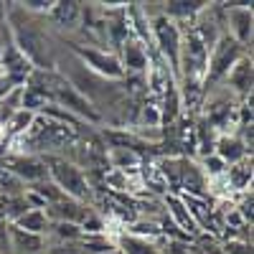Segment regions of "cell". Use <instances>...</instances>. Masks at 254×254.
Returning <instances> with one entry per match:
<instances>
[{"label": "cell", "mask_w": 254, "mask_h": 254, "mask_svg": "<svg viewBox=\"0 0 254 254\" xmlns=\"http://www.w3.org/2000/svg\"><path fill=\"white\" fill-rule=\"evenodd\" d=\"M44 163H46V171H49V181L61 190L64 196H69L74 201H81L87 203L89 196H92V186L87 181V176L81 173V168L71 160H66L64 155H44Z\"/></svg>", "instance_id": "obj_1"}, {"label": "cell", "mask_w": 254, "mask_h": 254, "mask_svg": "<svg viewBox=\"0 0 254 254\" xmlns=\"http://www.w3.org/2000/svg\"><path fill=\"white\" fill-rule=\"evenodd\" d=\"M226 173H229V183H231V188H247L249 186V181H252V165H247V163H237V165H231V168H226Z\"/></svg>", "instance_id": "obj_17"}, {"label": "cell", "mask_w": 254, "mask_h": 254, "mask_svg": "<svg viewBox=\"0 0 254 254\" xmlns=\"http://www.w3.org/2000/svg\"><path fill=\"white\" fill-rule=\"evenodd\" d=\"M33 120H36V115L33 112H26V110H15L13 115H10V120H8V137H13V135H23L28 127L33 125Z\"/></svg>", "instance_id": "obj_16"}, {"label": "cell", "mask_w": 254, "mask_h": 254, "mask_svg": "<svg viewBox=\"0 0 254 254\" xmlns=\"http://www.w3.org/2000/svg\"><path fill=\"white\" fill-rule=\"evenodd\" d=\"M0 254H13L10 252V224L0 221Z\"/></svg>", "instance_id": "obj_20"}, {"label": "cell", "mask_w": 254, "mask_h": 254, "mask_svg": "<svg viewBox=\"0 0 254 254\" xmlns=\"http://www.w3.org/2000/svg\"><path fill=\"white\" fill-rule=\"evenodd\" d=\"M206 8V3H196V0H171V3H165L163 8V15L165 18H196L201 10Z\"/></svg>", "instance_id": "obj_15"}, {"label": "cell", "mask_w": 254, "mask_h": 254, "mask_svg": "<svg viewBox=\"0 0 254 254\" xmlns=\"http://www.w3.org/2000/svg\"><path fill=\"white\" fill-rule=\"evenodd\" d=\"M249 153V147L244 142V137L239 135H221L216 137V145H214V155L229 168V165H237V163H244Z\"/></svg>", "instance_id": "obj_8"}, {"label": "cell", "mask_w": 254, "mask_h": 254, "mask_svg": "<svg viewBox=\"0 0 254 254\" xmlns=\"http://www.w3.org/2000/svg\"><path fill=\"white\" fill-rule=\"evenodd\" d=\"M89 211H92V208H89L87 203H81V201H74V198H69V196H64V198L49 203V206L44 208V214H46L49 221H66V224H76V226H81V221L87 219Z\"/></svg>", "instance_id": "obj_7"}, {"label": "cell", "mask_w": 254, "mask_h": 254, "mask_svg": "<svg viewBox=\"0 0 254 254\" xmlns=\"http://www.w3.org/2000/svg\"><path fill=\"white\" fill-rule=\"evenodd\" d=\"M104 254H122V252H120V249L115 247V249H110V252H104Z\"/></svg>", "instance_id": "obj_22"}, {"label": "cell", "mask_w": 254, "mask_h": 254, "mask_svg": "<svg viewBox=\"0 0 254 254\" xmlns=\"http://www.w3.org/2000/svg\"><path fill=\"white\" fill-rule=\"evenodd\" d=\"M44 249H46V237L15 229L10 224V252L13 254H36V252H44Z\"/></svg>", "instance_id": "obj_11"}, {"label": "cell", "mask_w": 254, "mask_h": 254, "mask_svg": "<svg viewBox=\"0 0 254 254\" xmlns=\"http://www.w3.org/2000/svg\"><path fill=\"white\" fill-rule=\"evenodd\" d=\"M3 171L13 173L18 181H23L26 186L41 183V181H49V171H46V163L41 155H8L3 158Z\"/></svg>", "instance_id": "obj_5"}, {"label": "cell", "mask_w": 254, "mask_h": 254, "mask_svg": "<svg viewBox=\"0 0 254 254\" xmlns=\"http://www.w3.org/2000/svg\"><path fill=\"white\" fill-rule=\"evenodd\" d=\"M226 171V165L216 158V155H206L203 158V173H208V176H221Z\"/></svg>", "instance_id": "obj_19"}, {"label": "cell", "mask_w": 254, "mask_h": 254, "mask_svg": "<svg viewBox=\"0 0 254 254\" xmlns=\"http://www.w3.org/2000/svg\"><path fill=\"white\" fill-rule=\"evenodd\" d=\"M49 219L44 214V208H28L26 214H20L13 226L15 229H23V231H31V234H38V237H46V231H49Z\"/></svg>", "instance_id": "obj_12"}, {"label": "cell", "mask_w": 254, "mask_h": 254, "mask_svg": "<svg viewBox=\"0 0 254 254\" xmlns=\"http://www.w3.org/2000/svg\"><path fill=\"white\" fill-rule=\"evenodd\" d=\"M76 59L87 66L92 74H97L99 79H122L125 71L120 66V61L115 54H107V51H102V49H84V46H71Z\"/></svg>", "instance_id": "obj_4"}, {"label": "cell", "mask_w": 254, "mask_h": 254, "mask_svg": "<svg viewBox=\"0 0 254 254\" xmlns=\"http://www.w3.org/2000/svg\"><path fill=\"white\" fill-rule=\"evenodd\" d=\"M226 15V26H229V36L237 41L239 46H249L252 44V31H254V15H252V3H226L224 8Z\"/></svg>", "instance_id": "obj_6"}, {"label": "cell", "mask_w": 254, "mask_h": 254, "mask_svg": "<svg viewBox=\"0 0 254 254\" xmlns=\"http://www.w3.org/2000/svg\"><path fill=\"white\" fill-rule=\"evenodd\" d=\"M226 89L237 92L239 97H249L252 94V81H254V69H252V59L244 56L242 61H237V66L226 74Z\"/></svg>", "instance_id": "obj_9"}, {"label": "cell", "mask_w": 254, "mask_h": 254, "mask_svg": "<svg viewBox=\"0 0 254 254\" xmlns=\"http://www.w3.org/2000/svg\"><path fill=\"white\" fill-rule=\"evenodd\" d=\"M81 10L84 8L79 3H54L46 15L61 28H74L79 23V18H81Z\"/></svg>", "instance_id": "obj_14"}, {"label": "cell", "mask_w": 254, "mask_h": 254, "mask_svg": "<svg viewBox=\"0 0 254 254\" xmlns=\"http://www.w3.org/2000/svg\"><path fill=\"white\" fill-rule=\"evenodd\" d=\"M153 36H155V44L163 54V59L168 61L176 74H178V61H181V41H183V33L181 28L176 26V20L165 18L163 13L158 18H153Z\"/></svg>", "instance_id": "obj_3"}, {"label": "cell", "mask_w": 254, "mask_h": 254, "mask_svg": "<svg viewBox=\"0 0 254 254\" xmlns=\"http://www.w3.org/2000/svg\"><path fill=\"white\" fill-rule=\"evenodd\" d=\"M247 56V49L239 46L229 33H221L219 41L208 51V61H206V74H203V84L206 89H214L216 84H221L226 79V74L237 66V61H242Z\"/></svg>", "instance_id": "obj_2"}, {"label": "cell", "mask_w": 254, "mask_h": 254, "mask_svg": "<svg viewBox=\"0 0 254 254\" xmlns=\"http://www.w3.org/2000/svg\"><path fill=\"white\" fill-rule=\"evenodd\" d=\"M115 247L122 252V254H160V249L150 242V239H145V237H137V234H120Z\"/></svg>", "instance_id": "obj_13"}, {"label": "cell", "mask_w": 254, "mask_h": 254, "mask_svg": "<svg viewBox=\"0 0 254 254\" xmlns=\"http://www.w3.org/2000/svg\"><path fill=\"white\" fill-rule=\"evenodd\" d=\"M46 252L49 254H84L79 242H59V244H49L46 242Z\"/></svg>", "instance_id": "obj_18"}, {"label": "cell", "mask_w": 254, "mask_h": 254, "mask_svg": "<svg viewBox=\"0 0 254 254\" xmlns=\"http://www.w3.org/2000/svg\"><path fill=\"white\" fill-rule=\"evenodd\" d=\"M117 61H120V66H122L125 74H130V71H145L147 69V54H145L142 44H137V41H132V38H127L125 44L120 46Z\"/></svg>", "instance_id": "obj_10"}, {"label": "cell", "mask_w": 254, "mask_h": 254, "mask_svg": "<svg viewBox=\"0 0 254 254\" xmlns=\"http://www.w3.org/2000/svg\"><path fill=\"white\" fill-rule=\"evenodd\" d=\"M36 254H49V252H46V249H44V252H36Z\"/></svg>", "instance_id": "obj_23"}, {"label": "cell", "mask_w": 254, "mask_h": 254, "mask_svg": "<svg viewBox=\"0 0 254 254\" xmlns=\"http://www.w3.org/2000/svg\"><path fill=\"white\" fill-rule=\"evenodd\" d=\"M226 254H252V247L239 244V242H231V244H226Z\"/></svg>", "instance_id": "obj_21"}]
</instances>
